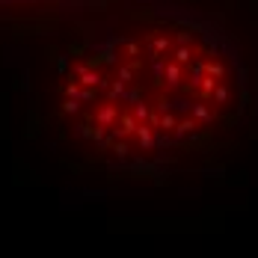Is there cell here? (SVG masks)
Segmentation results:
<instances>
[{
    "label": "cell",
    "mask_w": 258,
    "mask_h": 258,
    "mask_svg": "<svg viewBox=\"0 0 258 258\" xmlns=\"http://www.w3.org/2000/svg\"><path fill=\"white\" fill-rule=\"evenodd\" d=\"M62 110L92 149L125 163H155L232 122L240 72L205 27L166 18L86 53L66 80Z\"/></svg>",
    "instance_id": "6da1fadb"
}]
</instances>
